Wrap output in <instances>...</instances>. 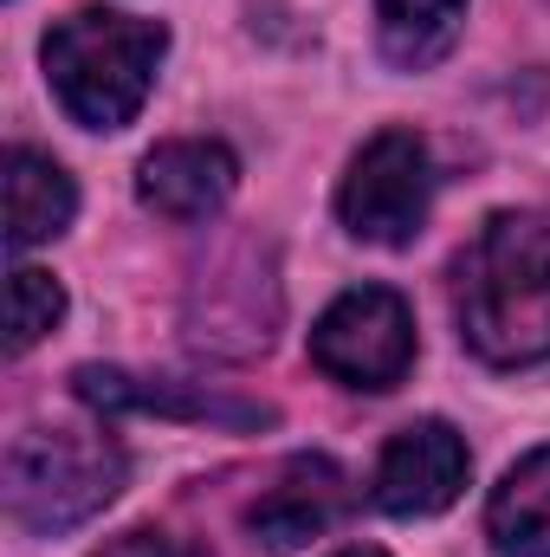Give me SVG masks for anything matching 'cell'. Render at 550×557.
I'll return each mask as SVG.
<instances>
[{"label":"cell","mask_w":550,"mask_h":557,"mask_svg":"<svg viewBox=\"0 0 550 557\" xmlns=\"http://www.w3.org/2000/svg\"><path fill=\"white\" fill-rule=\"evenodd\" d=\"M453 311L473 357L518 370L550 357V214H492L453 267Z\"/></svg>","instance_id":"6da1fadb"},{"label":"cell","mask_w":550,"mask_h":557,"mask_svg":"<svg viewBox=\"0 0 550 557\" xmlns=\"http://www.w3.org/2000/svg\"><path fill=\"white\" fill-rule=\"evenodd\" d=\"M162 52H168V33L155 20L85 7L46 33V78L85 131H124L155 85Z\"/></svg>","instance_id":"7a4b0ae2"},{"label":"cell","mask_w":550,"mask_h":557,"mask_svg":"<svg viewBox=\"0 0 550 557\" xmlns=\"http://www.w3.org/2000/svg\"><path fill=\"white\" fill-rule=\"evenodd\" d=\"M124 486V447L104 428H33L7 447V519L26 532H72Z\"/></svg>","instance_id":"3957f363"},{"label":"cell","mask_w":550,"mask_h":557,"mask_svg":"<svg viewBox=\"0 0 550 557\" xmlns=\"http://www.w3.org/2000/svg\"><path fill=\"white\" fill-rule=\"evenodd\" d=\"M311 363L350 389H396L414 363V311L389 285L343 292L311 324Z\"/></svg>","instance_id":"277c9868"},{"label":"cell","mask_w":550,"mask_h":557,"mask_svg":"<svg viewBox=\"0 0 550 557\" xmlns=\"http://www.w3.org/2000/svg\"><path fill=\"white\" fill-rule=\"evenodd\" d=\"M427 201H434L427 143L414 137V131H383V137L363 143V156L350 162L337 214L370 247H409L414 234H421V221H427Z\"/></svg>","instance_id":"5b68a950"},{"label":"cell","mask_w":550,"mask_h":557,"mask_svg":"<svg viewBox=\"0 0 550 557\" xmlns=\"http://www.w3.org/2000/svg\"><path fill=\"white\" fill-rule=\"evenodd\" d=\"M466 467H473V454L447 421H409L376 460V506L396 519L447 512L466 486Z\"/></svg>","instance_id":"8992f818"},{"label":"cell","mask_w":550,"mask_h":557,"mask_svg":"<svg viewBox=\"0 0 550 557\" xmlns=\"http://www.w3.org/2000/svg\"><path fill=\"white\" fill-rule=\"evenodd\" d=\"M234 182H240V162L208 137L155 143L137 169L142 208H155L162 221H208V214H221Z\"/></svg>","instance_id":"52a82bcc"},{"label":"cell","mask_w":550,"mask_h":557,"mask_svg":"<svg viewBox=\"0 0 550 557\" xmlns=\"http://www.w3.org/2000/svg\"><path fill=\"white\" fill-rule=\"evenodd\" d=\"M350 512V480L337 460L304 454L278 473V486H266V499L253 506V539L266 552H298L311 539H324L337 519Z\"/></svg>","instance_id":"ba28073f"},{"label":"cell","mask_w":550,"mask_h":557,"mask_svg":"<svg viewBox=\"0 0 550 557\" xmlns=\"http://www.w3.org/2000/svg\"><path fill=\"white\" fill-rule=\"evenodd\" d=\"M72 383H78V396H85L91 409H111V416L137 409V416L221 421V428H266V421H273L266 403H240V396H221V389H208V383H149V376L98 370V363H85Z\"/></svg>","instance_id":"9c48e42d"},{"label":"cell","mask_w":550,"mask_h":557,"mask_svg":"<svg viewBox=\"0 0 550 557\" xmlns=\"http://www.w3.org/2000/svg\"><path fill=\"white\" fill-rule=\"evenodd\" d=\"M72 214H78L72 175L39 149H7V247L26 253V247L65 234Z\"/></svg>","instance_id":"30bf717a"},{"label":"cell","mask_w":550,"mask_h":557,"mask_svg":"<svg viewBox=\"0 0 550 557\" xmlns=\"http://www.w3.org/2000/svg\"><path fill=\"white\" fill-rule=\"evenodd\" d=\"M486 532H492V552L499 557H550V447L525 454L492 506H486Z\"/></svg>","instance_id":"8fae6325"},{"label":"cell","mask_w":550,"mask_h":557,"mask_svg":"<svg viewBox=\"0 0 550 557\" xmlns=\"http://www.w3.org/2000/svg\"><path fill=\"white\" fill-rule=\"evenodd\" d=\"M376 7H383V52L396 65H434L466 13V0H376Z\"/></svg>","instance_id":"7c38bea8"},{"label":"cell","mask_w":550,"mask_h":557,"mask_svg":"<svg viewBox=\"0 0 550 557\" xmlns=\"http://www.w3.org/2000/svg\"><path fill=\"white\" fill-rule=\"evenodd\" d=\"M65 318V285L39 267H13V285H7V350H33L52 324Z\"/></svg>","instance_id":"4fadbf2b"},{"label":"cell","mask_w":550,"mask_h":557,"mask_svg":"<svg viewBox=\"0 0 550 557\" xmlns=\"http://www.w3.org/2000/svg\"><path fill=\"white\" fill-rule=\"evenodd\" d=\"M98 557H201V552H188L182 539H162V532H124L117 545H104Z\"/></svg>","instance_id":"5bb4252c"},{"label":"cell","mask_w":550,"mask_h":557,"mask_svg":"<svg viewBox=\"0 0 550 557\" xmlns=\"http://www.w3.org/2000/svg\"><path fill=\"white\" fill-rule=\"evenodd\" d=\"M343 557H389V552H370V545H363V552H343Z\"/></svg>","instance_id":"9a60e30c"}]
</instances>
